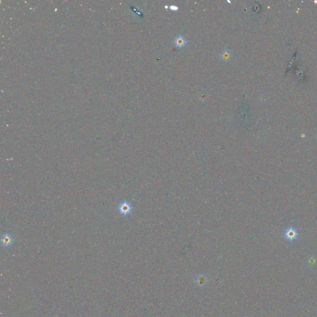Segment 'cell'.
Returning <instances> with one entry per match:
<instances>
[{"label":"cell","instance_id":"6da1fadb","mask_svg":"<svg viewBox=\"0 0 317 317\" xmlns=\"http://www.w3.org/2000/svg\"><path fill=\"white\" fill-rule=\"evenodd\" d=\"M118 210L122 215L126 216L131 212L132 207L128 202H122L118 206Z\"/></svg>","mask_w":317,"mask_h":317},{"label":"cell","instance_id":"7a4b0ae2","mask_svg":"<svg viewBox=\"0 0 317 317\" xmlns=\"http://www.w3.org/2000/svg\"><path fill=\"white\" fill-rule=\"evenodd\" d=\"M1 242L3 247L6 248L11 246L13 243V238L10 234L4 233L1 236Z\"/></svg>","mask_w":317,"mask_h":317},{"label":"cell","instance_id":"3957f363","mask_svg":"<svg viewBox=\"0 0 317 317\" xmlns=\"http://www.w3.org/2000/svg\"><path fill=\"white\" fill-rule=\"evenodd\" d=\"M175 45L178 48H182L185 47L187 43L185 38L183 35H178L174 40Z\"/></svg>","mask_w":317,"mask_h":317},{"label":"cell","instance_id":"277c9868","mask_svg":"<svg viewBox=\"0 0 317 317\" xmlns=\"http://www.w3.org/2000/svg\"><path fill=\"white\" fill-rule=\"evenodd\" d=\"M285 237L287 239L290 240H293L295 239L297 237V232L295 229L294 228H289L288 230L286 231L285 232Z\"/></svg>","mask_w":317,"mask_h":317},{"label":"cell","instance_id":"5b68a950","mask_svg":"<svg viewBox=\"0 0 317 317\" xmlns=\"http://www.w3.org/2000/svg\"><path fill=\"white\" fill-rule=\"evenodd\" d=\"M221 59L224 61H228L232 58V54L229 50L226 49L221 54Z\"/></svg>","mask_w":317,"mask_h":317},{"label":"cell","instance_id":"8992f818","mask_svg":"<svg viewBox=\"0 0 317 317\" xmlns=\"http://www.w3.org/2000/svg\"><path fill=\"white\" fill-rule=\"evenodd\" d=\"M170 9L172 11H177L178 9V7L176 6H175V5H171L170 6Z\"/></svg>","mask_w":317,"mask_h":317}]
</instances>
